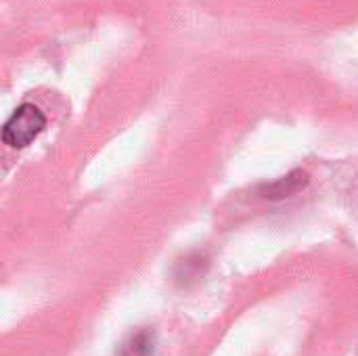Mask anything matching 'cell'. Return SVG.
Wrapping results in <instances>:
<instances>
[{
	"instance_id": "1",
	"label": "cell",
	"mask_w": 358,
	"mask_h": 356,
	"mask_svg": "<svg viewBox=\"0 0 358 356\" xmlns=\"http://www.w3.org/2000/svg\"><path fill=\"white\" fill-rule=\"evenodd\" d=\"M46 126L44 113L36 105H21L15 109V113L6 120L2 128V141L10 149H23L27 147Z\"/></svg>"
},
{
	"instance_id": "2",
	"label": "cell",
	"mask_w": 358,
	"mask_h": 356,
	"mask_svg": "<svg viewBox=\"0 0 358 356\" xmlns=\"http://www.w3.org/2000/svg\"><path fill=\"white\" fill-rule=\"evenodd\" d=\"M120 356H153V334L149 329H141L124 344Z\"/></svg>"
},
{
	"instance_id": "3",
	"label": "cell",
	"mask_w": 358,
	"mask_h": 356,
	"mask_svg": "<svg viewBox=\"0 0 358 356\" xmlns=\"http://www.w3.org/2000/svg\"><path fill=\"white\" fill-rule=\"evenodd\" d=\"M304 185H306V174L294 172V174H289V176L277 180V183H273V185L266 189V193H268L266 197H287V195L296 193L298 189H302Z\"/></svg>"
}]
</instances>
